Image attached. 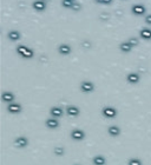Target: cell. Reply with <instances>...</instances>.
Segmentation results:
<instances>
[{"mask_svg": "<svg viewBox=\"0 0 151 165\" xmlns=\"http://www.w3.org/2000/svg\"><path fill=\"white\" fill-rule=\"evenodd\" d=\"M17 52L23 58H32L34 56L33 50L27 47V46H25V45H18L17 46Z\"/></svg>", "mask_w": 151, "mask_h": 165, "instance_id": "obj_1", "label": "cell"}, {"mask_svg": "<svg viewBox=\"0 0 151 165\" xmlns=\"http://www.w3.org/2000/svg\"><path fill=\"white\" fill-rule=\"evenodd\" d=\"M131 11H132V13H133V14L143 15V14H145L146 7L143 5V4H135V5H132Z\"/></svg>", "mask_w": 151, "mask_h": 165, "instance_id": "obj_2", "label": "cell"}, {"mask_svg": "<svg viewBox=\"0 0 151 165\" xmlns=\"http://www.w3.org/2000/svg\"><path fill=\"white\" fill-rule=\"evenodd\" d=\"M32 7L34 11H38V12H43L46 10V3L44 0H34L32 3Z\"/></svg>", "mask_w": 151, "mask_h": 165, "instance_id": "obj_3", "label": "cell"}, {"mask_svg": "<svg viewBox=\"0 0 151 165\" xmlns=\"http://www.w3.org/2000/svg\"><path fill=\"white\" fill-rule=\"evenodd\" d=\"M80 90H82L83 92L90 93L94 90V85H93V82H89V80H86V82H82V84H80Z\"/></svg>", "mask_w": 151, "mask_h": 165, "instance_id": "obj_4", "label": "cell"}, {"mask_svg": "<svg viewBox=\"0 0 151 165\" xmlns=\"http://www.w3.org/2000/svg\"><path fill=\"white\" fill-rule=\"evenodd\" d=\"M58 52L62 56H67L71 53V46L68 44H60L58 46Z\"/></svg>", "mask_w": 151, "mask_h": 165, "instance_id": "obj_5", "label": "cell"}, {"mask_svg": "<svg viewBox=\"0 0 151 165\" xmlns=\"http://www.w3.org/2000/svg\"><path fill=\"white\" fill-rule=\"evenodd\" d=\"M127 80L130 84H137V82H139V74L136 72H130L127 76Z\"/></svg>", "mask_w": 151, "mask_h": 165, "instance_id": "obj_6", "label": "cell"}, {"mask_svg": "<svg viewBox=\"0 0 151 165\" xmlns=\"http://www.w3.org/2000/svg\"><path fill=\"white\" fill-rule=\"evenodd\" d=\"M21 38V34H20L19 31H17V29H12L8 32V39L10 40H13V41H17V40H19Z\"/></svg>", "mask_w": 151, "mask_h": 165, "instance_id": "obj_7", "label": "cell"}, {"mask_svg": "<svg viewBox=\"0 0 151 165\" xmlns=\"http://www.w3.org/2000/svg\"><path fill=\"white\" fill-rule=\"evenodd\" d=\"M103 114L111 118V117H115L117 114V111L113 107H105V109H103Z\"/></svg>", "mask_w": 151, "mask_h": 165, "instance_id": "obj_8", "label": "cell"}, {"mask_svg": "<svg viewBox=\"0 0 151 165\" xmlns=\"http://www.w3.org/2000/svg\"><path fill=\"white\" fill-rule=\"evenodd\" d=\"M1 98H3V100L6 103H12L14 100V94L12 92H8V91H6L1 94Z\"/></svg>", "mask_w": 151, "mask_h": 165, "instance_id": "obj_9", "label": "cell"}, {"mask_svg": "<svg viewBox=\"0 0 151 165\" xmlns=\"http://www.w3.org/2000/svg\"><path fill=\"white\" fill-rule=\"evenodd\" d=\"M141 37L143 39H145V40H150L151 39V29H148V27H144V29H141Z\"/></svg>", "mask_w": 151, "mask_h": 165, "instance_id": "obj_10", "label": "cell"}, {"mask_svg": "<svg viewBox=\"0 0 151 165\" xmlns=\"http://www.w3.org/2000/svg\"><path fill=\"white\" fill-rule=\"evenodd\" d=\"M119 49L121 51H123L124 53H127V52H130L132 50V45L129 43V41H124L122 44H119Z\"/></svg>", "mask_w": 151, "mask_h": 165, "instance_id": "obj_11", "label": "cell"}, {"mask_svg": "<svg viewBox=\"0 0 151 165\" xmlns=\"http://www.w3.org/2000/svg\"><path fill=\"white\" fill-rule=\"evenodd\" d=\"M8 111L12 112V113H18V112L21 111V106L19 104H15V103H11L8 105Z\"/></svg>", "mask_w": 151, "mask_h": 165, "instance_id": "obj_12", "label": "cell"}, {"mask_svg": "<svg viewBox=\"0 0 151 165\" xmlns=\"http://www.w3.org/2000/svg\"><path fill=\"white\" fill-rule=\"evenodd\" d=\"M73 139H77V141H80L84 138V132L80 131V130H73L72 133H71Z\"/></svg>", "mask_w": 151, "mask_h": 165, "instance_id": "obj_13", "label": "cell"}, {"mask_svg": "<svg viewBox=\"0 0 151 165\" xmlns=\"http://www.w3.org/2000/svg\"><path fill=\"white\" fill-rule=\"evenodd\" d=\"M66 112H67L70 116H78L79 109L76 106H68L67 109H66Z\"/></svg>", "mask_w": 151, "mask_h": 165, "instance_id": "obj_14", "label": "cell"}, {"mask_svg": "<svg viewBox=\"0 0 151 165\" xmlns=\"http://www.w3.org/2000/svg\"><path fill=\"white\" fill-rule=\"evenodd\" d=\"M51 113H52V116H54V117H60L63 114V110H62L60 107H52Z\"/></svg>", "mask_w": 151, "mask_h": 165, "instance_id": "obj_15", "label": "cell"}, {"mask_svg": "<svg viewBox=\"0 0 151 165\" xmlns=\"http://www.w3.org/2000/svg\"><path fill=\"white\" fill-rule=\"evenodd\" d=\"M74 3L76 1H72V0H62V6L65 7V8H72Z\"/></svg>", "mask_w": 151, "mask_h": 165, "instance_id": "obj_16", "label": "cell"}, {"mask_svg": "<svg viewBox=\"0 0 151 165\" xmlns=\"http://www.w3.org/2000/svg\"><path fill=\"white\" fill-rule=\"evenodd\" d=\"M15 144H17V145H19V146H21V147H24V146L27 144V141L25 139L24 137H20V138H18V139L15 141Z\"/></svg>", "mask_w": 151, "mask_h": 165, "instance_id": "obj_17", "label": "cell"}, {"mask_svg": "<svg viewBox=\"0 0 151 165\" xmlns=\"http://www.w3.org/2000/svg\"><path fill=\"white\" fill-rule=\"evenodd\" d=\"M93 163L97 165H103L105 163V158H103L102 156H97V157L93 159Z\"/></svg>", "mask_w": 151, "mask_h": 165, "instance_id": "obj_18", "label": "cell"}, {"mask_svg": "<svg viewBox=\"0 0 151 165\" xmlns=\"http://www.w3.org/2000/svg\"><path fill=\"white\" fill-rule=\"evenodd\" d=\"M46 125H49L50 127H57L58 126V121L56 120V119H49V120L46 121Z\"/></svg>", "mask_w": 151, "mask_h": 165, "instance_id": "obj_19", "label": "cell"}, {"mask_svg": "<svg viewBox=\"0 0 151 165\" xmlns=\"http://www.w3.org/2000/svg\"><path fill=\"white\" fill-rule=\"evenodd\" d=\"M109 132H110L111 136H117L118 133H119V129L117 126H111L109 129Z\"/></svg>", "mask_w": 151, "mask_h": 165, "instance_id": "obj_20", "label": "cell"}, {"mask_svg": "<svg viewBox=\"0 0 151 165\" xmlns=\"http://www.w3.org/2000/svg\"><path fill=\"white\" fill-rule=\"evenodd\" d=\"M127 41H129V43H130V44H131L132 46H135V45L138 44V39L135 38V37H132V38H130L129 40H127Z\"/></svg>", "mask_w": 151, "mask_h": 165, "instance_id": "obj_21", "label": "cell"}, {"mask_svg": "<svg viewBox=\"0 0 151 165\" xmlns=\"http://www.w3.org/2000/svg\"><path fill=\"white\" fill-rule=\"evenodd\" d=\"M129 165H142V164L138 159H131L129 162Z\"/></svg>", "mask_w": 151, "mask_h": 165, "instance_id": "obj_22", "label": "cell"}, {"mask_svg": "<svg viewBox=\"0 0 151 165\" xmlns=\"http://www.w3.org/2000/svg\"><path fill=\"white\" fill-rule=\"evenodd\" d=\"M82 8V6H80V4H78V3H74L72 6V10L73 11H79Z\"/></svg>", "mask_w": 151, "mask_h": 165, "instance_id": "obj_23", "label": "cell"}, {"mask_svg": "<svg viewBox=\"0 0 151 165\" xmlns=\"http://www.w3.org/2000/svg\"><path fill=\"white\" fill-rule=\"evenodd\" d=\"M98 4H111L112 0H94Z\"/></svg>", "mask_w": 151, "mask_h": 165, "instance_id": "obj_24", "label": "cell"}, {"mask_svg": "<svg viewBox=\"0 0 151 165\" xmlns=\"http://www.w3.org/2000/svg\"><path fill=\"white\" fill-rule=\"evenodd\" d=\"M145 23L148 25H151V13H150V14H146L145 15Z\"/></svg>", "mask_w": 151, "mask_h": 165, "instance_id": "obj_25", "label": "cell"}, {"mask_svg": "<svg viewBox=\"0 0 151 165\" xmlns=\"http://www.w3.org/2000/svg\"><path fill=\"white\" fill-rule=\"evenodd\" d=\"M72 1H76V0H72Z\"/></svg>", "mask_w": 151, "mask_h": 165, "instance_id": "obj_26", "label": "cell"}]
</instances>
